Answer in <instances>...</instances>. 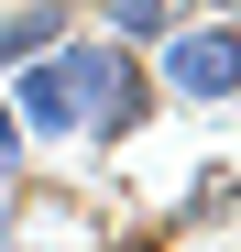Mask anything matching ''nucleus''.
Here are the masks:
<instances>
[{
	"mask_svg": "<svg viewBox=\"0 0 241 252\" xmlns=\"http://www.w3.org/2000/svg\"><path fill=\"white\" fill-rule=\"evenodd\" d=\"M55 66H66L77 132H99V143H132L143 121H153V77L132 66V44H55Z\"/></svg>",
	"mask_w": 241,
	"mask_h": 252,
	"instance_id": "nucleus-1",
	"label": "nucleus"
},
{
	"mask_svg": "<svg viewBox=\"0 0 241 252\" xmlns=\"http://www.w3.org/2000/svg\"><path fill=\"white\" fill-rule=\"evenodd\" d=\"M165 77H176L186 99H230L241 88V33L230 22H186L176 44H165Z\"/></svg>",
	"mask_w": 241,
	"mask_h": 252,
	"instance_id": "nucleus-2",
	"label": "nucleus"
},
{
	"mask_svg": "<svg viewBox=\"0 0 241 252\" xmlns=\"http://www.w3.org/2000/svg\"><path fill=\"white\" fill-rule=\"evenodd\" d=\"M11 121H22L33 143H44V132H77V99H66V66H55V55H33V66H22V99H11Z\"/></svg>",
	"mask_w": 241,
	"mask_h": 252,
	"instance_id": "nucleus-3",
	"label": "nucleus"
},
{
	"mask_svg": "<svg viewBox=\"0 0 241 252\" xmlns=\"http://www.w3.org/2000/svg\"><path fill=\"white\" fill-rule=\"evenodd\" d=\"M66 44V0H22V11H0V66H33Z\"/></svg>",
	"mask_w": 241,
	"mask_h": 252,
	"instance_id": "nucleus-4",
	"label": "nucleus"
},
{
	"mask_svg": "<svg viewBox=\"0 0 241 252\" xmlns=\"http://www.w3.org/2000/svg\"><path fill=\"white\" fill-rule=\"evenodd\" d=\"M186 22V0H110V33L120 44H153V33H176Z\"/></svg>",
	"mask_w": 241,
	"mask_h": 252,
	"instance_id": "nucleus-5",
	"label": "nucleus"
},
{
	"mask_svg": "<svg viewBox=\"0 0 241 252\" xmlns=\"http://www.w3.org/2000/svg\"><path fill=\"white\" fill-rule=\"evenodd\" d=\"M11 164H22V121L0 110V176H11Z\"/></svg>",
	"mask_w": 241,
	"mask_h": 252,
	"instance_id": "nucleus-6",
	"label": "nucleus"
},
{
	"mask_svg": "<svg viewBox=\"0 0 241 252\" xmlns=\"http://www.w3.org/2000/svg\"><path fill=\"white\" fill-rule=\"evenodd\" d=\"M132 252H153V241H132Z\"/></svg>",
	"mask_w": 241,
	"mask_h": 252,
	"instance_id": "nucleus-7",
	"label": "nucleus"
}]
</instances>
